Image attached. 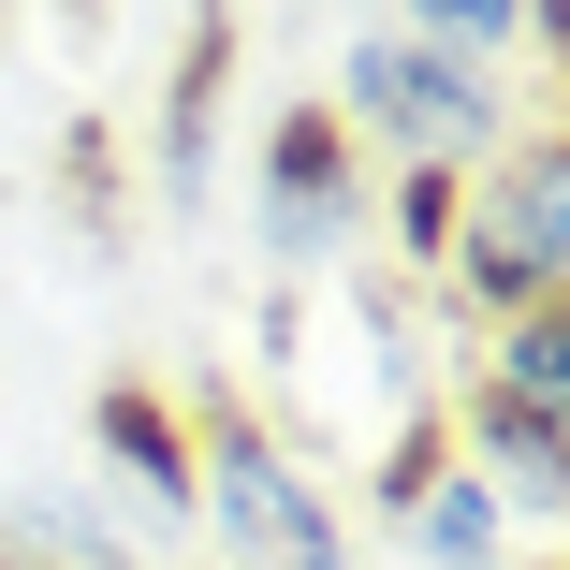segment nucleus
Here are the masks:
<instances>
[{
  "mask_svg": "<svg viewBox=\"0 0 570 570\" xmlns=\"http://www.w3.org/2000/svg\"><path fill=\"white\" fill-rule=\"evenodd\" d=\"M88 453H102V483H118V512L147 541H190V395L176 381H102L88 395Z\"/></svg>",
  "mask_w": 570,
  "mask_h": 570,
  "instance_id": "6",
  "label": "nucleus"
},
{
  "mask_svg": "<svg viewBox=\"0 0 570 570\" xmlns=\"http://www.w3.org/2000/svg\"><path fill=\"white\" fill-rule=\"evenodd\" d=\"M366 219H381V176L352 161V132H336V102H278L264 147H249V235L278 278H322V264H352L366 249Z\"/></svg>",
  "mask_w": 570,
  "mask_h": 570,
  "instance_id": "4",
  "label": "nucleus"
},
{
  "mask_svg": "<svg viewBox=\"0 0 570 570\" xmlns=\"http://www.w3.org/2000/svg\"><path fill=\"white\" fill-rule=\"evenodd\" d=\"M322 102H336V132H352L366 176H469V161L512 147V88L469 73V59H439V45H410L395 16H366L352 45H336Z\"/></svg>",
  "mask_w": 570,
  "mask_h": 570,
  "instance_id": "3",
  "label": "nucleus"
},
{
  "mask_svg": "<svg viewBox=\"0 0 570 570\" xmlns=\"http://www.w3.org/2000/svg\"><path fill=\"white\" fill-rule=\"evenodd\" d=\"M190 541L205 570H352V512H336L322 453L235 381L190 395Z\"/></svg>",
  "mask_w": 570,
  "mask_h": 570,
  "instance_id": "1",
  "label": "nucleus"
},
{
  "mask_svg": "<svg viewBox=\"0 0 570 570\" xmlns=\"http://www.w3.org/2000/svg\"><path fill=\"white\" fill-rule=\"evenodd\" d=\"M381 527H395L410 570H527V556H541V541L512 527V498L453 453L439 410H410V424L381 439Z\"/></svg>",
  "mask_w": 570,
  "mask_h": 570,
  "instance_id": "5",
  "label": "nucleus"
},
{
  "mask_svg": "<svg viewBox=\"0 0 570 570\" xmlns=\"http://www.w3.org/2000/svg\"><path fill=\"white\" fill-rule=\"evenodd\" d=\"M395 30L469 73H512V59H541V0H395Z\"/></svg>",
  "mask_w": 570,
  "mask_h": 570,
  "instance_id": "8",
  "label": "nucleus"
},
{
  "mask_svg": "<svg viewBox=\"0 0 570 570\" xmlns=\"http://www.w3.org/2000/svg\"><path fill=\"white\" fill-rule=\"evenodd\" d=\"M453 322H527V307H570V132L556 118H512L498 161L453 176V235H439V278H424Z\"/></svg>",
  "mask_w": 570,
  "mask_h": 570,
  "instance_id": "2",
  "label": "nucleus"
},
{
  "mask_svg": "<svg viewBox=\"0 0 570 570\" xmlns=\"http://www.w3.org/2000/svg\"><path fill=\"white\" fill-rule=\"evenodd\" d=\"M0 570H147V541L88 498H0Z\"/></svg>",
  "mask_w": 570,
  "mask_h": 570,
  "instance_id": "7",
  "label": "nucleus"
},
{
  "mask_svg": "<svg viewBox=\"0 0 570 570\" xmlns=\"http://www.w3.org/2000/svg\"><path fill=\"white\" fill-rule=\"evenodd\" d=\"M0 45H16V30H0Z\"/></svg>",
  "mask_w": 570,
  "mask_h": 570,
  "instance_id": "9",
  "label": "nucleus"
}]
</instances>
